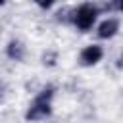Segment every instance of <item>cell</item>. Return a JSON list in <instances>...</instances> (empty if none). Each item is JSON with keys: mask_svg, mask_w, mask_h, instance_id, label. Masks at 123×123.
Instances as JSON below:
<instances>
[{"mask_svg": "<svg viewBox=\"0 0 123 123\" xmlns=\"http://www.w3.org/2000/svg\"><path fill=\"white\" fill-rule=\"evenodd\" d=\"M117 31H119V21L113 19V17H108V19H104V21L98 25L96 35H98L100 38H111V37L117 35Z\"/></svg>", "mask_w": 123, "mask_h": 123, "instance_id": "4", "label": "cell"}, {"mask_svg": "<svg viewBox=\"0 0 123 123\" xmlns=\"http://www.w3.org/2000/svg\"><path fill=\"white\" fill-rule=\"evenodd\" d=\"M38 8H42V10H48V8H52L54 4H56V0H33Z\"/></svg>", "mask_w": 123, "mask_h": 123, "instance_id": "7", "label": "cell"}, {"mask_svg": "<svg viewBox=\"0 0 123 123\" xmlns=\"http://www.w3.org/2000/svg\"><path fill=\"white\" fill-rule=\"evenodd\" d=\"M6 54H8L10 60L21 62L23 56H25V46H23V42H19V40H10L8 46H6Z\"/></svg>", "mask_w": 123, "mask_h": 123, "instance_id": "5", "label": "cell"}, {"mask_svg": "<svg viewBox=\"0 0 123 123\" xmlns=\"http://www.w3.org/2000/svg\"><path fill=\"white\" fill-rule=\"evenodd\" d=\"M96 17H98V8L85 2L81 4L77 10H75V19H73V25L79 29V31H90L92 25L96 23Z\"/></svg>", "mask_w": 123, "mask_h": 123, "instance_id": "2", "label": "cell"}, {"mask_svg": "<svg viewBox=\"0 0 123 123\" xmlns=\"http://www.w3.org/2000/svg\"><path fill=\"white\" fill-rule=\"evenodd\" d=\"M56 19L62 21V23H73V19H75V10H73V8H62V10H58Z\"/></svg>", "mask_w": 123, "mask_h": 123, "instance_id": "6", "label": "cell"}, {"mask_svg": "<svg viewBox=\"0 0 123 123\" xmlns=\"http://www.w3.org/2000/svg\"><path fill=\"white\" fill-rule=\"evenodd\" d=\"M52 96H54V88L48 86V88H42L40 94L35 98V102L31 104L29 111L25 113V119H46L50 113H52Z\"/></svg>", "mask_w": 123, "mask_h": 123, "instance_id": "1", "label": "cell"}, {"mask_svg": "<svg viewBox=\"0 0 123 123\" xmlns=\"http://www.w3.org/2000/svg\"><path fill=\"white\" fill-rule=\"evenodd\" d=\"M110 8H115V10H119V12H123V0H111V4H110Z\"/></svg>", "mask_w": 123, "mask_h": 123, "instance_id": "9", "label": "cell"}, {"mask_svg": "<svg viewBox=\"0 0 123 123\" xmlns=\"http://www.w3.org/2000/svg\"><path fill=\"white\" fill-rule=\"evenodd\" d=\"M54 60H56V54H54V52L42 56V63H44V65H54Z\"/></svg>", "mask_w": 123, "mask_h": 123, "instance_id": "8", "label": "cell"}, {"mask_svg": "<svg viewBox=\"0 0 123 123\" xmlns=\"http://www.w3.org/2000/svg\"><path fill=\"white\" fill-rule=\"evenodd\" d=\"M102 56H104L102 46H98V44H88V46H85V48L81 50L79 60H81L83 65H94V63H98V62L102 60Z\"/></svg>", "mask_w": 123, "mask_h": 123, "instance_id": "3", "label": "cell"}]
</instances>
